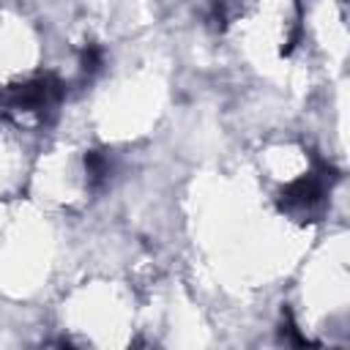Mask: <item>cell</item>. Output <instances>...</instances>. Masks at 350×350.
<instances>
[{
	"instance_id": "obj_1",
	"label": "cell",
	"mask_w": 350,
	"mask_h": 350,
	"mask_svg": "<svg viewBox=\"0 0 350 350\" xmlns=\"http://www.w3.org/2000/svg\"><path fill=\"white\" fill-rule=\"evenodd\" d=\"M60 93H63V85L52 74L36 77L22 85H8L0 90V112L3 115H44V109L57 104Z\"/></svg>"
},
{
	"instance_id": "obj_2",
	"label": "cell",
	"mask_w": 350,
	"mask_h": 350,
	"mask_svg": "<svg viewBox=\"0 0 350 350\" xmlns=\"http://www.w3.org/2000/svg\"><path fill=\"white\" fill-rule=\"evenodd\" d=\"M323 200H325V175L309 172L282 189L279 208L295 219H312L323 208Z\"/></svg>"
},
{
	"instance_id": "obj_3",
	"label": "cell",
	"mask_w": 350,
	"mask_h": 350,
	"mask_svg": "<svg viewBox=\"0 0 350 350\" xmlns=\"http://www.w3.org/2000/svg\"><path fill=\"white\" fill-rule=\"evenodd\" d=\"M85 170H88L90 183H98V180H104V178H107V172H109V161H107V156H104V153L90 150V153H85Z\"/></svg>"
},
{
	"instance_id": "obj_4",
	"label": "cell",
	"mask_w": 350,
	"mask_h": 350,
	"mask_svg": "<svg viewBox=\"0 0 350 350\" xmlns=\"http://www.w3.org/2000/svg\"><path fill=\"white\" fill-rule=\"evenodd\" d=\"M98 66H101V49L93 46V44H88V46L82 49V68H85L88 74H93Z\"/></svg>"
}]
</instances>
